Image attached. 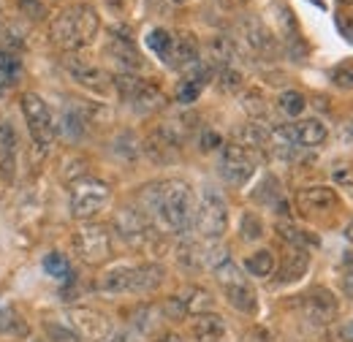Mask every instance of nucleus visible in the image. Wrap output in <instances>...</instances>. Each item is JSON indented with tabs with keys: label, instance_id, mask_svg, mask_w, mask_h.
<instances>
[{
	"label": "nucleus",
	"instance_id": "nucleus-1",
	"mask_svg": "<svg viewBox=\"0 0 353 342\" xmlns=\"http://www.w3.org/2000/svg\"><path fill=\"white\" fill-rule=\"evenodd\" d=\"M141 204L147 220L161 234H185L193 225V193L182 179H166L144 188Z\"/></svg>",
	"mask_w": 353,
	"mask_h": 342
},
{
	"label": "nucleus",
	"instance_id": "nucleus-2",
	"mask_svg": "<svg viewBox=\"0 0 353 342\" xmlns=\"http://www.w3.org/2000/svg\"><path fill=\"white\" fill-rule=\"evenodd\" d=\"M98 28H101L98 14L90 6H71V8H65V11H60L54 17L52 41L57 43L60 49H65V52H74V49L88 46L95 39Z\"/></svg>",
	"mask_w": 353,
	"mask_h": 342
},
{
	"label": "nucleus",
	"instance_id": "nucleus-3",
	"mask_svg": "<svg viewBox=\"0 0 353 342\" xmlns=\"http://www.w3.org/2000/svg\"><path fill=\"white\" fill-rule=\"evenodd\" d=\"M193 223H196V228H199V234L204 239H210V242L221 239L225 234V228H228V207H225L221 193H215V190H204L201 193V201L196 207Z\"/></svg>",
	"mask_w": 353,
	"mask_h": 342
},
{
	"label": "nucleus",
	"instance_id": "nucleus-4",
	"mask_svg": "<svg viewBox=\"0 0 353 342\" xmlns=\"http://www.w3.org/2000/svg\"><path fill=\"white\" fill-rule=\"evenodd\" d=\"M112 199V190L101 179H79L71 190V214L77 220H90L101 212Z\"/></svg>",
	"mask_w": 353,
	"mask_h": 342
},
{
	"label": "nucleus",
	"instance_id": "nucleus-5",
	"mask_svg": "<svg viewBox=\"0 0 353 342\" xmlns=\"http://www.w3.org/2000/svg\"><path fill=\"white\" fill-rule=\"evenodd\" d=\"M74 248H77V256L85 263L98 266V263L112 258V234L106 225L88 223L74 234Z\"/></svg>",
	"mask_w": 353,
	"mask_h": 342
},
{
	"label": "nucleus",
	"instance_id": "nucleus-6",
	"mask_svg": "<svg viewBox=\"0 0 353 342\" xmlns=\"http://www.w3.org/2000/svg\"><path fill=\"white\" fill-rule=\"evenodd\" d=\"M19 103H22V114L28 120V128L33 133V139L39 141V147H44V150L52 147V141L57 136V125H54V117L44 103V98L36 92H25L19 98Z\"/></svg>",
	"mask_w": 353,
	"mask_h": 342
},
{
	"label": "nucleus",
	"instance_id": "nucleus-7",
	"mask_svg": "<svg viewBox=\"0 0 353 342\" xmlns=\"http://www.w3.org/2000/svg\"><path fill=\"white\" fill-rule=\"evenodd\" d=\"M114 85L120 90V95L131 103L136 112H155L166 103V95L161 92V87L152 85V82H144L133 74H120L114 79Z\"/></svg>",
	"mask_w": 353,
	"mask_h": 342
},
{
	"label": "nucleus",
	"instance_id": "nucleus-8",
	"mask_svg": "<svg viewBox=\"0 0 353 342\" xmlns=\"http://www.w3.org/2000/svg\"><path fill=\"white\" fill-rule=\"evenodd\" d=\"M256 171V152L245 150L242 144H223L221 174L231 185H245Z\"/></svg>",
	"mask_w": 353,
	"mask_h": 342
},
{
	"label": "nucleus",
	"instance_id": "nucleus-9",
	"mask_svg": "<svg viewBox=\"0 0 353 342\" xmlns=\"http://www.w3.org/2000/svg\"><path fill=\"white\" fill-rule=\"evenodd\" d=\"M68 321H71V329L90 342H106V337L112 334V321L98 312V310H90V307H77L68 312Z\"/></svg>",
	"mask_w": 353,
	"mask_h": 342
},
{
	"label": "nucleus",
	"instance_id": "nucleus-10",
	"mask_svg": "<svg viewBox=\"0 0 353 342\" xmlns=\"http://www.w3.org/2000/svg\"><path fill=\"white\" fill-rule=\"evenodd\" d=\"M103 294H139V266H114L95 280Z\"/></svg>",
	"mask_w": 353,
	"mask_h": 342
},
{
	"label": "nucleus",
	"instance_id": "nucleus-11",
	"mask_svg": "<svg viewBox=\"0 0 353 342\" xmlns=\"http://www.w3.org/2000/svg\"><path fill=\"white\" fill-rule=\"evenodd\" d=\"M106 54L123 68V74H133V71H139L141 66H144V60H141V54H139V49H136V43L131 41V36H112L109 39V46H106Z\"/></svg>",
	"mask_w": 353,
	"mask_h": 342
},
{
	"label": "nucleus",
	"instance_id": "nucleus-12",
	"mask_svg": "<svg viewBox=\"0 0 353 342\" xmlns=\"http://www.w3.org/2000/svg\"><path fill=\"white\" fill-rule=\"evenodd\" d=\"M114 228L120 231V237H123L125 242H131V245H141V242L147 239L150 220H147V214L144 212L125 207V210H120L117 217H114Z\"/></svg>",
	"mask_w": 353,
	"mask_h": 342
},
{
	"label": "nucleus",
	"instance_id": "nucleus-13",
	"mask_svg": "<svg viewBox=\"0 0 353 342\" xmlns=\"http://www.w3.org/2000/svg\"><path fill=\"white\" fill-rule=\"evenodd\" d=\"M296 204L299 210L307 214L315 212H329L337 207V193L332 188H323V185H312V188H302L296 193Z\"/></svg>",
	"mask_w": 353,
	"mask_h": 342
},
{
	"label": "nucleus",
	"instance_id": "nucleus-14",
	"mask_svg": "<svg viewBox=\"0 0 353 342\" xmlns=\"http://www.w3.org/2000/svg\"><path fill=\"white\" fill-rule=\"evenodd\" d=\"M302 312H305V318H307L310 323H329V321H334V315H337V301L334 296L329 294V291H312L310 296L302 299Z\"/></svg>",
	"mask_w": 353,
	"mask_h": 342
},
{
	"label": "nucleus",
	"instance_id": "nucleus-15",
	"mask_svg": "<svg viewBox=\"0 0 353 342\" xmlns=\"http://www.w3.org/2000/svg\"><path fill=\"white\" fill-rule=\"evenodd\" d=\"M199 41L190 33H176L172 54H169V66L176 71H193L199 66Z\"/></svg>",
	"mask_w": 353,
	"mask_h": 342
},
{
	"label": "nucleus",
	"instance_id": "nucleus-16",
	"mask_svg": "<svg viewBox=\"0 0 353 342\" xmlns=\"http://www.w3.org/2000/svg\"><path fill=\"white\" fill-rule=\"evenodd\" d=\"M17 128L3 120L0 123V174L6 182H14V161H17Z\"/></svg>",
	"mask_w": 353,
	"mask_h": 342
},
{
	"label": "nucleus",
	"instance_id": "nucleus-17",
	"mask_svg": "<svg viewBox=\"0 0 353 342\" xmlns=\"http://www.w3.org/2000/svg\"><path fill=\"white\" fill-rule=\"evenodd\" d=\"M225 321L218 312H204L193 318V340L196 342H223Z\"/></svg>",
	"mask_w": 353,
	"mask_h": 342
},
{
	"label": "nucleus",
	"instance_id": "nucleus-18",
	"mask_svg": "<svg viewBox=\"0 0 353 342\" xmlns=\"http://www.w3.org/2000/svg\"><path fill=\"white\" fill-rule=\"evenodd\" d=\"M68 74H71L82 87L98 90V92H103V90L109 87L106 71H101L98 66H90V63H68Z\"/></svg>",
	"mask_w": 353,
	"mask_h": 342
},
{
	"label": "nucleus",
	"instance_id": "nucleus-19",
	"mask_svg": "<svg viewBox=\"0 0 353 342\" xmlns=\"http://www.w3.org/2000/svg\"><path fill=\"white\" fill-rule=\"evenodd\" d=\"M223 291H225V296H228V301H231V307H234V310H239V312H245V315H253V312L259 310L256 291L250 288V283H248V280L234 283V285H225Z\"/></svg>",
	"mask_w": 353,
	"mask_h": 342
},
{
	"label": "nucleus",
	"instance_id": "nucleus-20",
	"mask_svg": "<svg viewBox=\"0 0 353 342\" xmlns=\"http://www.w3.org/2000/svg\"><path fill=\"white\" fill-rule=\"evenodd\" d=\"M207 52H210V68H228V66H234V54H236V49H234V43L228 41L225 36H218V39H212L210 46H207Z\"/></svg>",
	"mask_w": 353,
	"mask_h": 342
},
{
	"label": "nucleus",
	"instance_id": "nucleus-21",
	"mask_svg": "<svg viewBox=\"0 0 353 342\" xmlns=\"http://www.w3.org/2000/svg\"><path fill=\"white\" fill-rule=\"evenodd\" d=\"M182 304H185V312L188 315H204V312H212V304H215V299H212V294L210 291H204V288H188L182 296Z\"/></svg>",
	"mask_w": 353,
	"mask_h": 342
},
{
	"label": "nucleus",
	"instance_id": "nucleus-22",
	"mask_svg": "<svg viewBox=\"0 0 353 342\" xmlns=\"http://www.w3.org/2000/svg\"><path fill=\"white\" fill-rule=\"evenodd\" d=\"M310 266V256L305 248H294L288 256H285V266H283V272H280V277H283V283H291V280H299L305 272H307Z\"/></svg>",
	"mask_w": 353,
	"mask_h": 342
},
{
	"label": "nucleus",
	"instance_id": "nucleus-23",
	"mask_svg": "<svg viewBox=\"0 0 353 342\" xmlns=\"http://www.w3.org/2000/svg\"><path fill=\"white\" fill-rule=\"evenodd\" d=\"M144 152L155 161V163H169V161H174L176 158V147L174 144H169L158 130L147 139V147H144Z\"/></svg>",
	"mask_w": 353,
	"mask_h": 342
},
{
	"label": "nucleus",
	"instance_id": "nucleus-24",
	"mask_svg": "<svg viewBox=\"0 0 353 342\" xmlns=\"http://www.w3.org/2000/svg\"><path fill=\"white\" fill-rule=\"evenodd\" d=\"M274 266H277V261H274L272 250H259V253H253V256L245 261V269L253 277H269L274 272Z\"/></svg>",
	"mask_w": 353,
	"mask_h": 342
},
{
	"label": "nucleus",
	"instance_id": "nucleus-25",
	"mask_svg": "<svg viewBox=\"0 0 353 342\" xmlns=\"http://www.w3.org/2000/svg\"><path fill=\"white\" fill-rule=\"evenodd\" d=\"M85 125H88V123H85L79 106H74V109H68V112L63 114V120H60L57 130H60L63 136H68V139H79V136L85 133Z\"/></svg>",
	"mask_w": 353,
	"mask_h": 342
},
{
	"label": "nucleus",
	"instance_id": "nucleus-26",
	"mask_svg": "<svg viewBox=\"0 0 353 342\" xmlns=\"http://www.w3.org/2000/svg\"><path fill=\"white\" fill-rule=\"evenodd\" d=\"M245 39H248V43H250L256 52H269V49L274 46L269 30H266L261 22H248V25H245Z\"/></svg>",
	"mask_w": 353,
	"mask_h": 342
},
{
	"label": "nucleus",
	"instance_id": "nucleus-27",
	"mask_svg": "<svg viewBox=\"0 0 353 342\" xmlns=\"http://www.w3.org/2000/svg\"><path fill=\"white\" fill-rule=\"evenodd\" d=\"M277 106H280V112H283L285 117H299V114L305 112L307 101H305L302 92H296V90H285V92L277 98Z\"/></svg>",
	"mask_w": 353,
	"mask_h": 342
},
{
	"label": "nucleus",
	"instance_id": "nucleus-28",
	"mask_svg": "<svg viewBox=\"0 0 353 342\" xmlns=\"http://www.w3.org/2000/svg\"><path fill=\"white\" fill-rule=\"evenodd\" d=\"M147 43H150V49H152L161 60L169 63V54H172V46H174V36H172L169 30H163V28L152 30V33L147 36Z\"/></svg>",
	"mask_w": 353,
	"mask_h": 342
},
{
	"label": "nucleus",
	"instance_id": "nucleus-29",
	"mask_svg": "<svg viewBox=\"0 0 353 342\" xmlns=\"http://www.w3.org/2000/svg\"><path fill=\"white\" fill-rule=\"evenodd\" d=\"M44 269L49 277H54V280H60V283H65L68 277H71V263H68V258L60 256V253H49L44 258Z\"/></svg>",
	"mask_w": 353,
	"mask_h": 342
},
{
	"label": "nucleus",
	"instance_id": "nucleus-30",
	"mask_svg": "<svg viewBox=\"0 0 353 342\" xmlns=\"http://www.w3.org/2000/svg\"><path fill=\"white\" fill-rule=\"evenodd\" d=\"M155 315H158V310H155V307L141 304V307H136V310L131 312L133 326H136L139 332H152V329H155Z\"/></svg>",
	"mask_w": 353,
	"mask_h": 342
},
{
	"label": "nucleus",
	"instance_id": "nucleus-31",
	"mask_svg": "<svg viewBox=\"0 0 353 342\" xmlns=\"http://www.w3.org/2000/svg\"><path fill=\"white\" fill-rule=\"evenodd\" d=\"M44 332L49 342H82V337L71 329V326H63V323H44Z\"/></svg>",
	"mask_w": 353,
	"mask_h": 342
},
{
	"label": "nucleus",
	"instance_id": "nucleus-32",
	"mask_svg": "<svg viewBox=\"0 0 353 342\" xmlns=\"http://www.w3.org/2000/svg\"><path fill=\"white\" fill-rule=\"evenodd\" d=\"M215 277H218V283H221L223 288L225 285H234V283H242L245 277H242V272H239V266L228 258V261H223L221 266L215 269Z\"/></svg>",
	"mask_w": 353,
	"mask_h": 342
},
{
	"label": "nucleus",
	"instance_id": "nucleus-33",
	"mask_svg": "<svg viewBox=\"0 0 353 342\" xmlns=\"http://www.w3.org/2000/svg\"><path fill=\"white\" fill-rule=\"evenodd\" d=\"M277 234H280L288 245H294V248H305V245L312 242L310 237H305V231H299V228H294V225H288V223H277Z\"/></svg>",
	"mask_w": 353,
	"mask_h": 342
},
{
	"label": "nucleus",
	"instance_id": "nucleus-34",
	"mask_svg": "<svg viewBox=\"0 0 353 342\" xmlns=\"http://www.w3.org/2000/svg\"><path fill=\"white\" fill-rule=\"evenodd\" d=\"M332 82L337 87L353 90V60H345V63H340V66L332 68Z\"/></svg>",
	"mask_w": 353,
	"mask_h": 342
},
{
	"label": "nucleus",
	"instance_id": "nucleus-35",
	"mask_svg": "<svg viewBox=\"0 0 353 342\" xmlns=\"http://www.w3.org/2000/svg\"><path fill=\"white\" fill-rule=\"evenodd\" d=\"M242 237L245 239H261L264 237V225L253 212H248L242 217Z\"/></svg>",
	"mask_w": 353,
	"mask_h": 342
},
{
	"label": "nucleus",
	"instance_id": "nucleus-36",
	"mask_svg": "<svg viewBox=\"0 0 353 342\" xmlns=\"http://www.w3.org/2000/svg\"><path fill=\"white\" fill-rule=\"evenodd\" d=\"M19 11L33 22H41L46 17V6L41 0H19Z\"/></svg>",
	"mask_w": 353,
	"mask_h": 342
},
{
	"label": "nucleus",
	"instance_id": "nucleus-37",
	"mask_svg": "<svg viewBox=\"0 0 353 342\" xmlns=\"http://www.w3.org/2000/svg\"><path fill=\"white\" fill-rule=\"evenodd\" d=\"M17 71H19V60H17V54L8 52V49H0V74L8 77V79H14Z\"/></svg>",
	"mask_w": 353,
	"mask_h": 342
},
{
	"label": "nucleus",
	"instance_id": "nucleus-38",
	"mask_svg": "<svg viewBox=\"0 0 353 342\" xmlns=\"http://www.w3.org/2000/svg\"><path fill=\"white\" fill-rule=\"evenodd\" d=\"M0 49H8V52H17V49H22V39H19V33L14 30V28H8V25H3L0 28Z\"/></svg>",
	"mask_w": 353,
	"mask_h": 342
},
{
	"label": "nucleus",
	"instance_id": "nucleus-39",
	"mask_svg": "<svg viewBox=\"0 0 353 342\" xmlns=\"http://www.w3.org/2000/svg\"><path fill=\"white\" fill-rule=\"evenodd\" d=\"M239 85H242V74H239L234 66L221 68V87H223V90L234 92V90H239Z\"/></svg>",
	"mask_w": 353,
	"mask_h": 342
},
{
	"label": "nucleus",
	"instance_id": "nucleus-40",
	"mask_svg": "<svg viewBox=\"0 0 353 342\" xmlns=\"http://www.w3.org/2000/svg\"><path fill=\"white\" fill-rule=\"evenodd\" d=\"M166 318H172V321H182L188 312H185V304H182V299L179 296H172V299H166V304H163V310H161Z\"/></svg>",
	"mask_w": 353,
	"mask_h": 342
},
{
	"label": "nucleus",
	"instance_id": "nucleus-41",
	"mask_svg": "<svg viewBox=\"0 0 353 342\" xmlns=\"http://www.w3.org/2000/svg\"><path fill=\"white\" fill-rule=\"evenodd\" d=\"M332 177H334V182H340V185H353V169L351 166H337V169L332 171Z\"/></svg>",
	"mask_w": 353,
	"mask_h": 342
},
{
	"label": "nucleus",
	"instance_id": "nucleus-42",
	"mask_svg": "<svg viewBox=\"0 0 353 342\" xmlns=\"http://www.w3.org/2000/svg\"><path fill=\"white\" fill-rule=\"evenodd\" d=\"M215 147H223L221 136H218L215 130H204V136H201V150H215Z\"/></svg>",
	"mask_w": 353,
	"mask_h": 342
},
{
	"label": "nucleus",
	"instance_id": "nucleus-43",
	"mask_svg": "<svg viewBox=\"0 0 353 342\" xmlns=\"http://www.w3.org/2000/svg\"><path fill=\"white\" fill-rule=\"evenodd\" d=\"M337 28H340V30L348 36V41L353 43V19L351 17H337Z\"/></svg>",
	"mask_w": 353,
	"mask_h": 342
},
{
	"label": "nucleus",
	"instance_id": "nucleus-44",
	"mask_svg": "<svg viewBox=\"0 0 353 342\" xmlns=\"http://www.w3.org/2000/svg\"><path fill=\"white\" fill-rule=\"evenodd\" d=\"M337 340H340V342H353V321L343 323V326L337 329Z\"/></svg>",
	"mask_w": 353,
	"mask_h": 342
},
{
	"label": "nucleus",
	"instance_id": "nucleus-45",
	"mask_svg": "<svg viewBox=\"0 0 353 342\" xmlns=\"http://www.w3.org/2000/svg\"><path fill=\"white\" fill-rule=\"evenodd\" d=\"M106 342H136V337H133L131 332L120 329V332H112V334L106 337Z\"/></svg>",
	"mask_w": 353,
	"mask_h": 342
},
{
	"label": "nucleus",
	"instance_id": "nucleus-46",
	"mask_svg": "<svg viewBox=\"0 0 353 342\" xmlns=\"http://www.w3.org/2000/svg\"><path fill=\"white\" fill-rule=\"evenodd\" d=\"M343 285H345V291L353 296V269H348L345 272V277H343Z\"/></svg>",
	"mask_w": 353,
	"mask_h": 342
},
{
	"label": "nucleus",
	"instance_id": "nucleus-47",
	"mask_svg": "<svg viewBox=\"0 0 353 342\" xmlns=\"http://www.w3.org/2000/svg\"><path fill=\"white\" fill-rule=\"evenodd\" d=\"M158 342H185V337H179L174 332H166L163 337H158Z\"/></svg>",
	"mask_w": 353,
	"mask_h": 342
},
{
	"label": "nucleus",
	"instance_id": "nucleus-48",
	"mask_svg": "<svg viewBox=\"0 0 353 342\" xmlns=\"http://www.w3.org/2000/svg\"><path fill=\"white\" fill-rule=\"evenodd\" d=\"M11 85V79H8V77H3V74H0V92H3V90H6V87Z\"/></svg>",
	"mask_w": 353,
	"mask_h": 342
},
{
	"label": "nucleus",
	"instance_id": "nucleus-49",
	"mask_svg": "<svg viewBox=\"0 0 353 342\" xmlns=\"http://www.w3.org/2000/svg\"><path fill=\"white\" fill-rule=\"evenodd\" d=\"M345 239L353 245V223H348V228H345Z\"/></svg>",
	"mask_w": 353,
	"mask_h": 342
},
{
	"label": "nucleus",
	"instance_id": "nucleus-50",
	"mask_svg": "<svg viewBox=\"0 0 353 342\" xmlns=\"http://www.w3.org/2000/svg\"><path fill=\"white\" fill-rule=\"evenodd\" d=\"M340 3H353V0H340Z\"/></svg>",
	"mask_w": 353,
	"mask_h": 342
},
{
	"label": "nucleus",
	"instance_id": "nucleus-51",
	"mask_svg": "<svg viewBox=\"0 0 353 342\" xmlns=\"http://www.w3.org/2000/svg\"><path fill=\"white\" fill-rule=\"evenodd\" d=\"M312 3H318V6H321V0H312Z\"/></svg>",
	"mask_w": 353,
	"mask_h": 342
}]
</instances>
